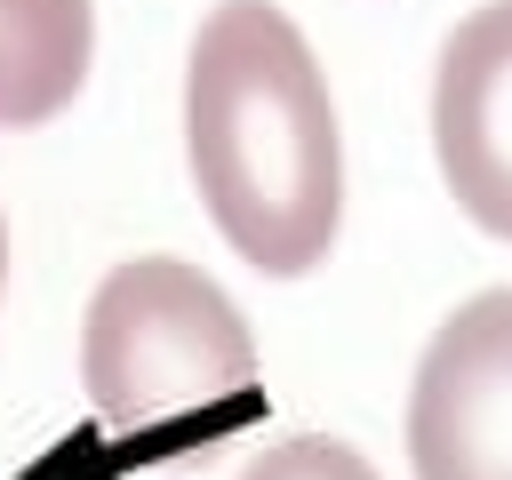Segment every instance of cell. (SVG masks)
<instances>
[{"instance_id":"1","label":"cell","mask_w":512,"mask_h":480,"mask_svg":"<svg viewBox=\"0 0 512 480\" xmlns=\"http://www.w3.org/2000/svg\"><path fill=\"white\" fill-rule=\"evenodd\" d=\"M184 160L208 224L264 280H304L344 224V128L288 8L216 0L184 56Z\"/></svg>"},{"instance_id":"5","label":"cell","mask_w":512,"mask_h":480,"mask_svg":"<svg viewBox=\"0 0 512 480\" xmlns=\"http://www.w3.org/2000/svg\"><path fill=\"white\" fill-rule=\"evenodd\" d=\"M96 64V0H0V128H48Z\"/></svg>"},{"instance_id":"7","label":"cell","mask_w":512,"mask_h":480,"mask_svg":"<svg viewBox=\"0 0 512 480\" xmlns=\"http://www.w3.org/2000/svg\"><path fill=\"white\" fill-rule=\"evenodd\" d=\"M8 264H16V248H8V216H0V296H8Z\"/></svg>"},{"instance_id":"2","label":"cell","mask_w":512,"mask_h":480,"mask_svg":"<svg viewBox=\"0 0 512 480\" xmlns=\"http://www.w3.org/2000/svg\"><path fill=\"white\" fill-rule=\"evenodd\" d=\"M80 384L128 456H200L264 408V360L240 304L184 256H128L96 280Z\"/></svg>"},{"instance_id":"4","label":"cell","mask_w":512,"mask_h":480,"mask_svg":"<svg viewBox=\"0 0 512 480\" xmlns=\"http://www.w3.org/2000/svg\"><path fill=\"white\" fill-rule=\"evenodd\" d=\"M432 160L448 200L512 240V0H480L432 56Z\"/></svg>"},{"instance_id":"6","label":"cell","mask_w":512,"mask_h":480,"mask_svg":"<svg viewBox=\"0 0 512 480\" xmlns=\"http://www.w3.org/2000/svg\"><path fill=\"white\" fill-rule=\"evenodd\" d=\"M240 480H384V472L352 440H336V432H288V440L256 448L240 464Z\"/></svg>"},{"instance_id":"3","label":"cell","mask_w":512,"mask_h":480,"mask_svg":"<svg viewBox=\"0 0 512 480\" xmlns=\"http://www.w3.org/2000/svg\"><path fill=\"white\" fill-rule=\"evenodd\" d=\"M416 480H512V288L464 296L408 376Z\"/></svg>"}]
</instances>
